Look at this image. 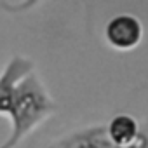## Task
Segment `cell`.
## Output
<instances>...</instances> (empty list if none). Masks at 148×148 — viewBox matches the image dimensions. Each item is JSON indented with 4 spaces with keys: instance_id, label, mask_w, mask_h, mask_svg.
<instances>
[{
    "instance_id": "6da1fadb",
    "label": "cell",
    "mask_w": 148,
    "mask_h": 148,
    "mask_svg": "<svg viewBox=\"0 0 148 148\" xmlns=\"http://www.w3.org/2000/svg\"><path fill=\"white\" fill-rule=\"evenodd\" d=\"M54 112L56 103L33 70L14 87L12 105L7 115L11 119V134L0 145V148H16Z\"/></svg>"
},
{
    "instance_id": "7a4b0ae2",
    "label": "cell",
    "mask_w": 148,
    "mask_h": 148,
    "mask_svg": "<svg viewBox=\"0 0 148 148\" xmlns=\"http://www.w3.org/2000/svg\"><path fill=\"white\" fill-rule=\"evenodd\" d=\"M143 23L132 14H119L113 16L105 26V40L106 44L119 51L129 52L134 51L143 40Z\"/></svg>"
},
{
    "instance_id": "3957f363",
    "label": "cell",
    "mask_w": 148,
    "mask_h": 148,
    "mask_svg": "<svg viewBox=\"0 0 148 148\" xmlns=\"http://www.w3.org/2000/svg\"><path fill=\"white\" fill-rule=\"evenodd\" d=\"M45 148H120V146L112 143L105 124H96L71 131L54 139Z\"/></svg>"
},
{
    "instance_id": "277c9868",
    "label": "cell",
    "mask_w": 148,
    "mask_h": 148,
    "mask_svg": "<svg viewBox=\"0 0 148 148\" xmlns=\"http://www.w3.org/2000/svg\"><path fill=\"white\" fill-rule=\"evenodd\" d=\"M35 70L32 59L25 56H12L0 75V115H9L16 84Z\"/></svg>"
}]
</instances>
